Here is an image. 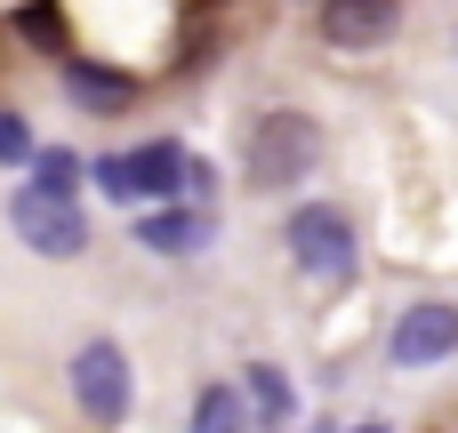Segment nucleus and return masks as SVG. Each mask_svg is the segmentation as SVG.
Masks as SVG:
<instances>
[{
  "label": "nucleus",
  "mask_w": 458,
  "mask_h": 433,
  "mask_svg": "<svg viewBox=\"0 0 458 433\" xmlns=\"http://www.w3.org/2000/svg\"><path fill=\"white\" fill-rule=\"evenodd\" d=\"M64 88H72L81 104H97V112H121V104H129V80H121V72H97V64H72Z\"/></svg>",
  "instance_id": "9"
},
{
  "label": "nucleus",
  "mask_w": 458,
  "mask_h": 433,
  "mask_svg": "<svg viewBox=\"0 0 458 433\" xmlns=\"http://www.w3.org/2000/svg\"><path fill=\"white\" fill-rule=\"evenodd\" d=\"M394 24H403V8H394V0H330V16H322L330 48H386V40H394Z\"/></svg>",
  "instance_id": "7"
},
{
  "label": "nucleus",
  "mask_w": 458,
  "mask_h": 433,
  "mask_svg": "<svg viewBox=\"0 0 458 433\" xmlns=\"http://www.w3.org/2000/svg\"><path fill=\"white\" fill-rule=\"evenodd\" d=\"M24 153H32V129H24L16 112H0V169H16Z\"/></svg>",
  "instance_id": "13"
},
{
  "label": "nucleus",
  "mask_w": 458,
  "mask_h": 433,
  "mask_svg": "<svg viewBox=\"0 0 458 433\" xmlns=\"http://www.w3.org/2000/svg\"><path fill=\"white\" fill-rule=\"evenodd\" d=\"M193 433H242V394L209 386V394L193 402Z\"/></svg>",
  "instance_id": "10"
},
{
  "label": "nucleus",
  "mask_w": 458,
  "mask_h": 433,
  "mask_svg": "<svg viewBox=\"0 0 458 433\" xmlns=\"http://www.w3.org/2000/svg\"><path fill=\"white\" fill-rule=\"evenodd\" d=\"M362 433H378V426H362Z\"/></svg>",
  "instance_id": "14"
},
{
  "label": "nucleus",
  "mask_w": 458,
  "mask_h": 433,
  "mask_svg": "<svg viewBox=\"0 0 458 433\" xmlns=\"http://www.w3.org/2000/svg\"><path fill=\"white\" fill-rule=\"evenodd\" d=\"M32 185H40V193H64V201H72V185H81V161H72V153H40V177H32Z\"/></svg>",
  "instance_id": "11"
},
{
  "label": "nucleus",
  "mask_w": 458,
  "mask_h": 433,
  "mask_svg": "<svg viewBox=\"0 0 458 433\" xmlns=\"http://www.w3.org/2000/svg\"><path fill=\"white\" fill-rule=\"evenodd\" d=\"M282 241H290V257H298L314 281H346V273H354V217H346L338 201H306Z\"/></svg>",
  "instance_id": "3"
},
{
  "label": "nucleus",
  "mask_w": 458,
  "mask_h": 433,
  "mask_svg": "<svg viewBox=\"0 0 458 433\" xmlns=\"http://www.w3.org/2000/svg\"><path fill=\"white\" fill-rule=\"evenodd\" d=\"M451 354H458V305L427 297V305H411V313L394 321V362H403V370H435V362H451Z\"/></svg>",
  "instance_id": "6"
},
{
  "label": "nucleus",
  "mask_w": 458,
  "mask_h": 433,
  "mask_svg": "<svg viewBox=\"0 0 458 433\" xmlns=\"http://www.w3.org/2000/svg\"><path fill=\"white\" fill-rule=\"evenodd\" d=\"M250 394H258V410H266V418H290V386H282V370H266V362H258V370H250Z\"/></svg>",
  "instance_id": "12"
},
{
  "label": "nucleus",
  "mask_w": 458,
  "mask_h": 433,
  "mask_svg": "<svg viewBox=\"0 0 458 433\" xmlns=\"http://www.w3.org/2000/svg\"><path fill=\"white\" fill-rule=\"evenodd\" d=\"M8 225L24 233V249H32V257H81V241H89L81 209H72L64 193H40V185H16Z\"/></svg>",
  "instance_id": "4"
},
{
  "label": "nucleus",
  "mask_w": 458,
  "mask_h": 433,
  "mask_svg": "<svg viewBox=\"0 0 458 433\" xmlns=\"http://www.w3.org/2000/svg\"><path fill=\"white\" fill-rule=\"evenodd\" d=\"M72 402L89 410V426H121L129 418V354L113 337H89L72 354Z\"/></svg>",
  "instance_id": "5"
},
{
  "label": "nucleus",
  "mask_w": 458,
  "mask_h": 433,
  "mask_svg": "<svg viewBox=\"0 0 458 433\" xmlns=\"http://www.w3.org/2000/svg\"><path fill=\"white\" fill-rule=\"evenodd\" d=\"M97 185L113 193V201H169L177 185H201V169L177 153V145H137V153H105L97 161Z\"/></svg>",
  "instance_id": "2"
},
{
  "label": "nucleus",
  "mask_w": 458,
  "mask_h": 433,
  "mask_svg": "<svg viewBox=\"0 0 458 433\" xmlns=\"http://www.w3.org/2000/svg\"><path fill=\"white\" fill-rule=\"evenodd\" d=\"M314 161H322V129H314V112H266L258 129H250V177L258 185H298V177H314Z\"/></svg>",
  "instance_id": "1"
},
{
  "label": "nucleus",
  "mask_w": 458,
  "mask_h": 433,
  "mask_svg": "<svg viewBox=\"0 0 458 433\" xmlns=\"http://www.w3.org/2000/svg\"><path fill=\"white\" fill-rule=\"evenodd\" d=\"M137 241H145V249H161V257H193V249L209 241V217H201V209H153Z\"/></svg>",
  "instance_id": "8"
}]
</instances>
